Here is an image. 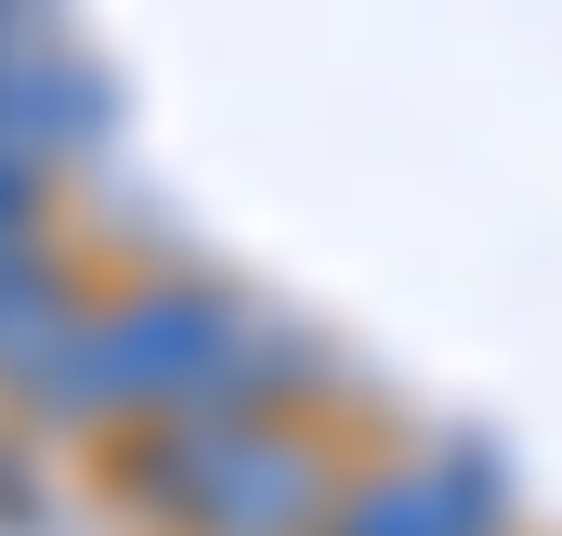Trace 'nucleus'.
Instances as JSON below:
<instances>
[{
	"mask_svg": "<svg viewBox=\"0 0 562 536\" xmlns=\"http://www.w3.org/2000/svg\"><path fill=\"white\" fill-rule=\"evenodd\" d=\"M223 367H236V327H223V301H183V288H157V301H132L119 327H92L53 380L92 405H196V418H223Z\"/></svg>",
	"mask_w": 562,
	"mask_h": 536,
	"instance_id": "f257e3e1",
	"label": "nucleus"
},
{
	"mask_svg": "<svg viewBox=\"0 0 562 536\" xmlns=\"http://www.w3.org/2000/svg\"><path fill=\"white\" fill-rule=\"evenodd\" d=\"M170 484H183V498H210L196 524H236V536H276L288 511H314V471L276 458V445H249V432H223V445L170 458Z\"/></svg>",
	"mask_w": 562,
	"mask_h": 536,
	"instance_id": "f03ea898",
	"label": "nucleus"
},
{
	"mask_svg": "<svg viewBox=\"0 0 562 536\" xmlns=\"http://www.w3.org/2000/svg\"><path fill=\"white\" fill-rule=\"evenodd\" d=\"M471 498H484L471 471H445V484H431V471H419V484H380L367 511H340V524H327V536H471V524H484Z\"/></svg>",
	"mask_w": 562,
	"mask_h": 536,
	"instance_id": "7ed1b4c3",
	"label": "nucleus"
},
{
	"mask_svg": "<svg viewBox=\"0 0 562 536\" xmlns=\"http://www.w3.org/2000/svg\"><path fill=\"white\" fill-rule=\"evenodd\" d=\"M13 223H26V157L0 144V236H13Z\"/></svg>",
	"mask_w": 562,
	"mask_h": 536,
	"instance_id": "20e7f679",
	"label": "nucleus"
}]
</instances>
